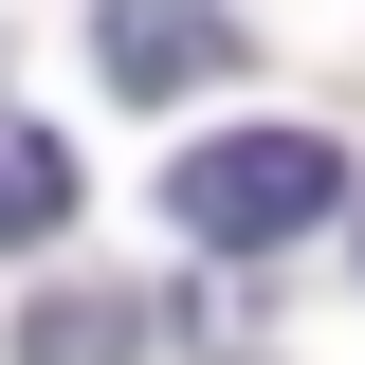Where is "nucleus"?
<instances>
[{
    "instance_id": "nucleus-4",
    "label": "nucleus",
    "mask_w": 365,
    "mask_h": 365,
    "mask_svg": "<svg viewBox=\"0 0 365 365\" xmlns=\"http://www.w3.org/2000/svg\"><path fill=\"white\" fill-rule=\"evenodd\" d=\"M128 347H146L128 292H55V311H37V365H128Z\"/></svg>"
},
{
    "instance_id": "nucleus-2",
    "label": "nucleus",
    "mask_w": 365,
    "mask_h": 365,
    "mask_svg": "<svg viewBox=\"0 0 365 365\" xmlns=\"http://www.w3.org/2000/svg\"><path fill=\"white\" fill-rule=\"evenodd\" d=\"M91 37H110V91H201L220 73V19L201 0H91Z\"/></svg>"
},
{
    "instance_id": "nucleus-3",
    "label": "nucleus",
    "mask_w": 365,
    "mask_h": 365,
    "mask_svg": "<svg viewBox=\"0 0 365 365\" xmlns=\"http://www.w3.org/2000/svg\"><path fill=\"white\" fill-rule=\"evenodd\" d=\"M55 220H73V146H55V128H19V110H0V256H37Z\"/></svg>"
},
{
    "instance_id": "nucleus-1",
    "label": "nucleus",
    "mask_w": 365,
    "mask_h": 365,
    "mask_svg": "<svg viewBox=\"0 0 365 365\" xmlns=\"http://www.w3.org/2000/svg\"><path fill=\"white\" fill-rule=\"evenodd\" d=\"M329 201H347L329 128H220V146H182V182H165V220L201 237V256H274V237H311Z\"/></svg>"
}]
</instances>
